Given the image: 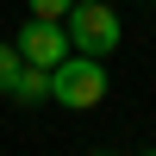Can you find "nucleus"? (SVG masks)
<instances>
[{
    "label": "nucleus",
    "mask_w": 156,
    "mask_h": 156,
    "mask_svg": "<svg viewBox=\"0 0 156 156\" xmlns=\"http://www.w3.org/2000/svg\"><path fill=\"white\" fill-rule=\"evenodd\" d=\"M106 81H112V75L100 69V56H87V50H69V56L50 69V100H62V106L87 112V106H100V100H106Z\"/></svg>",
    "instance_id": "1"
},
{
    "label": "nucleus",
    "mask_w": 156,
    "mask_h": 156,
    "mask_svg": "<svg viewBox=\"0 0 156 156\" xmlns=\"http://www.w3.org/2000/svg\"><path fill=\"white\" fill-rule=\"evenodd\" d=\"M62 25H69V44H75V50H87V56H112V50H119V37H125L119 12H112L106 0H81Z\"/></svg>",
    "instance_id": "2"
},
{
    "label": "nucleus",
    "mask_w": 156,
    "mask_h": 156,
    "mask_svg": "<svg viewBox=\"0 0 156 156\" xmlns=\"http://www.w3.org/2000/svg\"><path fill=\"white\" fill-rule=\"evenodd\" d=\"M12 44H19V56L37 62V69H56V62L75 50V44H69V25H62V19H37V12L19 25V37H12Z\"/></svg>",
    "instance_id": "3"
},
{
    "label": "nucleus",
    "mask_w": 156,
    "mask_h": 156,
    "mask_svg": "<svg viewBox=\"0 0 156 156\" xmlns=\"http://www.w3.org/2000/svg\"><path fill=\"white\" fill-rule=\"evenodd\" d=\"M44 94H50V69H37V62H25L19 87H12V100H19V106H37Z\"/></svg>",
    "instance_id": "4"
},
{
    "label": "nucleus",
    "mask_w": 156,
    "mask_h": 156,
    "mask_svg": "<svg viewBox=\"0 0 156 156\" xmlns=\"http://www.w3.org/2000/svg\"><path fill=\"white\" fill-rule=\"evenodd\" d=\"M19 75H25L19 44H0V94H12V87H19Z\"/></svg>",
    "instance_id": "5"
},
{
    "label": "nucleus",
    "mask_w": 156,
    "mask_h": 156,
    "mask_svg": "<svg viewBox=\"0 0 156 156\" xmlns=\"http://www.w3.org/2000/svg\"><path fill=\"white\" fill-rule=\"evenodd\" d=\"M75 6H81V0H31V12H37V19H69Z\"/></svg>",
    "instance_id": "6"
},
{
    "label": "nucleus",
    "mask_w": 156,
    "mask_h": 156,
    "mask_svg": "<svg viewBox=\"0 0 156 156\" xmlns=\"http://www.w3.org/2000/svg\"><path fill=\"white\" fill-rule=\"evenodd\" d=\"M94 156H112V150H94Z\"/></svg>",
    "instance_id": "7"
},
{
    "label": "nucleus",
    "mask_w": 156,
    "mask_h": 156,
    "mask_svg": "<svg viewBox=\"0 0 156 156\" xmlns=\"http://www.w3.org/2000/svg\"><path fill=\"white\" fill-rule=\"evenodd\" d=\"M144 156H156V150H144Z\"/></svg>",
    "instance_id": "8"
}]
</instances>
